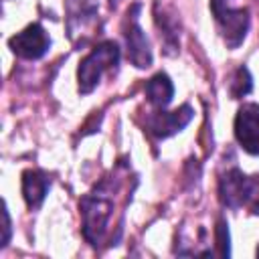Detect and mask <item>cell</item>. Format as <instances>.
<instances>
[{
    "mask_svg": "<svg viewBox=\"0 0 259 259\" xmlns=\"http://www.w3.org/2000/svg\"><path fill=\"white\" fill-rule=\"evenodd\" d=\"M235 136L237 142L249 154H259V105L245 103L235 117Z\"/></svg>",
    "mask_w": 259,
    "mask_h": 259,
    "instance_id": "4",
    "label": "cell"
},
{
    "mask_svg": "<svg viewBox=\"0 0 259 259\" xmlns=\"http://www.w3.org/2000/svg\"><path fill=\"white\" fill-rule=\"evenodd\" d=\"M130 16H132V18H130V28L125 30L127 57H130V61H132L136 67L144 69V67H148V65L152 63L150 42H148V38H146L142 26H140V22H138V16H136V14H130Z\"/></svg>",
    "mask_w": 259,
    "mask_h": 259,
    "instance_id": "8",
    "label": "cell"
},
{
    "mask_svg": "<svg viewBox=\"0 0 259 259\" xmlns=\"http://www.w3.org/2000/svg\"><path fill=\"white\" fill-rule=\"evenodd\" d=\"M247 182L249 176H245L241 170L233 168L227 172L221 182H219V194L225 206L229 208H241L245 206V196H247Z\"/></svg>",
    "mask_w": 259,
    "mask_h": 259,
    "instance_id": "7",
    "label": "cell"
},
{
    "mask_svg": "<svg viewBox=\"0 0 259 259\" xmlns=\"http://www.w3.org/2000/svg\"><path fill=\"white\" fill-rule=\"evenodd\" d=\"M245 206H249L251 212L259 214V174L249 176V182H247V196H245Z\"/></svg>",
    "mask_w": 259,
    "mask_h": 259,
    "instance_id": "12",
    "label": "cell"
},
{
    "mask_svg": "<svg viewBox=\"0 0 259 259\" xmlns=\"http://www.w3.org/2000/svg\"><path fill=\"white\" fill-rule=\"evenodd\" d=\"M8 45H10L14 55L32 61V59H40L49 51L51 38L40 24H28L22 32H16L8 40Z\"/></svg>",
    "mask_w": 259,
    "mask_h": 259,
    "instance_id": "3",
    "label": "cell"
},
{
    "mask_svg": "<svg viewBox=\"0 0 259 259\" xmlns=\"http://www.w3.org/2000/svg\"><path fill=\"white\" fill-rule=\"evenodd\" d=\"M257 257H259V247H257Z\"/></svg>",
    "mask_w": 259,
    "mask_h": 259,
    "instance_id": "14",
    "label": "cell"
},
{
    "mask_svg": "<svg viewBox=\"0 0 259 259\" xmlns=\"http://www.w3.org/2000/svg\"><path fill=\"white\" fill-rule=\"evenodd\" d=\"M8 235H10V219H8V212L4 208V239H2V245L8 243Z\"/></svg>",
    "mask_w": 259,
    "mask_h": 259,
    "instance_id": "13",
    "label": "cell"
},
{
    "mask_svg": "<svg viewBox=\"0 0 259 259\" xmlns=\"http://www.w3.org/2000/svg\"><path fill=\"white\" fill-rule=\"evenodd\" d=\"M146 95H148V101L160 109H164L170 101H172V95H174V85L170 81V77L166 73H158L154 75L148 83H146Z\"/></svg>",
    "mask_w": 259,
    "mask_h": 259,
    "instance_id": "10",
    "label": "cell"
},
{
    "mask_svg": "<svg viewBox=\"0 0 259 259\" xmlns=\"http://www.w3.org/2000/svg\"><path fill=\"white\" fill-rule=\"evenodd\" d=\"M119 61V47L111 40H105L101 45H97L79 65V71H77V79H79V91L81 93H91L101 75L109 69H115Z\"/></svg>",
    "mask_w": 259,
    "mask_h": 259,
    "instance_id": "1",
    "label": "cell"
},
{
    "mask_svg": "<svg viewBox=\"0 0 259 259\" xmlns=\"http://www.w3.org/2000/svg\"><path fill=\"white\" fill-rule=\"evenodd\" d=\"M192 119V109L190 105H182L176 111H158L148 119V127L154 136L158 138H168L180 130H184L188 125V121Z\"/></svg>",
    "mask_w": 259,
    "mask_h": 259,
    "instance_id": "6",
    "label": "cell"
},
{
    "mask_svg": "<svg viewBox=\"0 0 259 259\" xmlns=\"http://www.w3.org/2000/svg\"><path fill=\"white\" fill-rule=\"evenodd\" d=\"M210 6L225 42L231 49L239 47L249 28V12L245 8H231L229 0H210Z\"/></svg>",
    "mask_w": 259,
    "mask_h": 259,
    "instance_id": "2",
    "label": "cell"
},
{
    "mask_svg": "<svg viewBox=\"0 0 259 259\" xmlns=\"http://www.w3.org/2000/svg\"><path fill=\"white\" fill-rule=\"evenodd\" d=\"M249 91H251V75H249V71H247L245 67H241V69L235 73V79H233V83H231V95H233L235 99H239V97L247 95Z\"/></svg>",
    "mask_w": 259,
    "mask_h": 259,
    "instance_id": "11",
    "label": "cell"
},
{
    "mask_svg": "<svg viewBox=\"0 0 259 259\" xmlns=\"http://www.w3.org/2000/svg\"><path fill=\"white\" fill-rule=\"evenodd\" d=\"M81 208H83V221H85V229H83V231H85V237H87L91 243H97L99 237H101L103 231H105L111 204H109L107 200L87 196V198L81 202Z\"/></svg>",
    "mask_w": 259,
    "mask_h": 259,
    "instance_id": "5",
    "label": "cell"
},
{
    "mask_svg": "<svg viewBox=\"0 0 259 259\" xmlns=\"http://www.w3.org/2000/svg\"><path fill=\"white\" fill-rule=\"evenodd\" d=\"M49 190V178L38 170H26L22 174V194L30 208L40 206Z\"/></svg>",
    "mask_w": 259,
    "mask_h": 259,
    "instance_id": "9",
    "label": "cell"
}]
</instances>
